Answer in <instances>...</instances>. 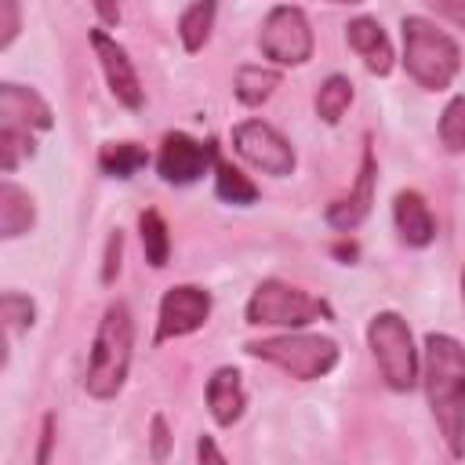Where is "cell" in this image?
I'll list each match as a JSON object with an SVG mask.
<instances>
[{"label":"cell","instance_id":"1","mask_svg":"<svg viewBox=\"0 0 465 465\" xmlns=\"http://www.w3.org/2000/svg\"><path fill=\"white\" fill-rule=\"evenodd\" d=\"M421 385L450 458H465V349L458 338L450 334L425 338Z\"/></svg>","mask_w":465,"mask_h":465},{"label":"cell","instance_id":"2","mask_svg":"<svg viewBox=\"0 0 465 465\" xmlns=\"http://www.w3.org/2000/svg\"><path fill=\"white\" fill-rule=\"evenodd\" d=\"M131 352H134V316H131L127 302H109L98 320L87 374H84L87 396H94V400L120 396L127 371H131Z\"/></svg>","mask_w":465,"mask_h":465},{"label":"cell","instance_id":"3","mask_svg":"<svg viewBox=\"0 0 465 465\" xmlns=\"http://www.w3.org/2000/svg\"><path fill=\"white\" fill-rule=\"evenodd\" d=\"M403 33V69L425 91H447L461 69V51L450 33L421 15H407L400 22Z\"/></svg>","mask_w":465,"mask_h":465},{"label":"cell","instance_id":"4","mask_svg":"<svg viewBox=\"0 0 465 465\" xmlns=\"http://www.w3.org/2000/svg\"><path fill=\"white\" fill-rule=\"evenodd\" d=\"M247 356L265 360L291 374L294 381H320L338 367V341L323 334H305V331H283L272 338H258L243 345Z\"/></svg>","mask_w":465,"mask_h":465},{"label":"cell","instance_id":"5","mask_svg":"<svg viewBox=\"0 0 465 465\" xmlns=\"http://www.w3.org/2000/svg\"><path fill=\"white\" fill-rule=\"evenodd\" d=\"M367 345L381 371V381L392 392H411L421 378V356L414 349V334L396 309H381L367 323Z\"/></svg>","mask_w":465,"mask_h":465},{"label":"cell","instance_id":"6","mask_svg":"<svg viewBox=\"0 0 465 465\" xmlns=\"http://www.w3.org/2000/svg\"><path fill=\"white\" fill-rule=\"evenodd\" d=\"M331 305L287 280H262L247 298V323L251 327H283L302 331L316 320H331Z\"/></svg>","mask_w":465,"mask_h":465},{"label":"cell","instance_id":"7","mask_svg":"<svg viewBox=\"0 0 465 465\" xmlns=\"http://www.w3.org/2000/svg\"><path fill=\"white\" fill-rule=\"evenodd\" d=\"M258 47L272 65H305L316 47L309 15L294 4L272 7L258 29Z\"/></svg>","mask_w":465,"mask_h":465},{"label":"cell","instance_id":"8","mask_svg":"<svg viewBox=\"0 0 465 465\" xmlns=\"http://www.w3.org/2000/svg\"><path fill=\"white\" fill-rule=\"evenodd\" d=\"M232 149L240 160H247L254 171L272 174V178H287L298 163L294 145L265 120H243L232 127Z\"/></svg>","mask_w":465,"mask_h":465},{"label":"cell","instance_id":"9","mask_svg":"<svg viewBox=\"0 0 465 465\" xmlns=\"http://www.w3.org/2000/svg\"><path fill=\"white\" fill-rule=\"evenodd\" d=\"M214 163H218V145L211 138L200 142L185 131H167L156 153V171L167 185H193L196 178L214 171Z\"/></svg>","mask_w":465,"mask_h":465},{"label":"cell","instance_id":"10","mask_svg":"<svg viewBox=\"0 0 465 465\" xmlns=\"http://www.w3.org/2000/svg\"><path fill=\"white\" fill-rule=\"evenodd\" d=\"M211 316V291L196 287V283H178L167 287L160 298V312H156V345L196 334Z\"/></svg>","mask_w":465,"mask_h":465},{"label":"cell","instance_id":"11","mask_svg":"<svg viewBox=\"0 0 465 465\" xmlns=\"http://www.w3.org/2000/svg\"><path fill=\"white\" fill-rule=\"evenodd\" d=\"M91 47H94V58L102 65V76H105V87L113 91V98L124 105V109H142V80L127 58V51L105 33V29H91Z\"/></svg>","mask_w":465,"mask_h":465},{"label":"cell","instance_id":"12","mask_svg":"<svg viewBox=\"0 0 465 465\" xmlns=\"http://www.w3.org/2000/svg\"><path fill=\"white\" fill-rule=\"evenodd\" d=\"M374 178H378V160H374V149L367 142L363 145V156H360V171H356L352 189L327 207V225L331 229L352 232V229L363 225V218L371 214V203H374Z\"/></svg>","mask_w":465,"mask_h":465},{"label":"cell","instance_id":"13","mask_svg":"<svg viewBox=\"0 0 465 465\" xmlns=\"http://www.w3.org/2000/svg\"><path fill=\"white\" fill-rule=\"evenodd\" d=\"M0 124L25 127V131H47L54 124V113L47 98L25 84H0Z\"/></svg>","mask_w":465,"mask_h":465},{"label":"cell","instance_id":"14","mask_svg":"<svg viewBox=\"0 0 465 465\" xmlns=\"http://www.w3.org/2000/svg\"><path fill=\"white\" fill-rule=\"evenodd\" d=\"M345 44L360 54V62H363L374 76H389V73H392V65H396L392 40H389V33L381 29L378 18H367V15L352 18V22L345 25Z\"/></svg>","mask_w":465,"mask_h":465},{"label":"cell","instance_id":"15","mask_svg":"<svg viewBox=\"0 0 465 465\" xmlns=\"http://www.w3.org/2000/svg\"><path fill=\"white\" fill-rule=\"evenodd\" d=\"M392 222L407 247H429L436 240V218L418 189H400L392 200Z\"/></svg>","mask_w":465,"mask_h":465},{"label":"cell","instance_id":"16","mask_svg":"<svg viewBox=\"0 0 465 465\" xmlns=\"http://www.w3.org/2000/svg\"><path fill=\"white\" fill-rule=\"evenodd\" d=\"M247 407V389H243V374L236 367H218L207 378V411L214 418V425L229 429L243 418Z\"/></svg>","mask_w":465,"mask_h":465},{"label":"cell","instance_id":"17","mask_svg":"<svg viewBox=\"0 0 465 465\" xmlns=\"http://www.w3.org/2000/svg\"><path fill=\"white\" fill-rule=\"evenodd\" d=\"M33 225H36V203H33V196L22 185L4 182L0 185V236L4 240H18Z\"/></svg>","mask_w":465,"mask_h":465},{"label":"cell","instance_id":"18","mask_svg":"<svg viewBox=\"0 0 465 465\" xmlns=\"http://www.w3.org/2000/svg\"><path fill=\"white\" fill-rule=\"evenodd\" d=\"M280 87V69L276 65H240L236 80H232V94L243 105H262L272 98V91Z\"/></svg>","mask_w":465,"mask_h":465},{"label":"cell","instance_id":"19","mask_svg":"<svg viewBox=\"0 0 465 465\" xmlns=\"http://www.w3.org/2000/svg\"><path fill=\"white\" fill-rule=\"evenodd\" d=\"M214 15H218V0H193L182 18H178V36H182V47L189 54L203 51V44L211 40V29H214Z\"/></svg>","mask_w":465,"mask_h":465},{"label":"cell","instance_id":"20","mask_svg":"<svg viewBox=\"0 0 465 465\" xmlns=\"http://www.w3.org/2000/svg\"><path fill=\"white\" fill-rule=\"evenodd\" d=\"M145 163H149V153H145V145H138V142H105V145L98 149V167H102L109 178H131V174H138Z\"/></svg>","mask_w":465,"mask_h":465},{"label":"cell","instance_id":"21","mask_svg":"<svg viewBox=\"0 0 465 465\" xmlns=\"http://www.w3.org/2000/svg\"><path fill=\"white\" fill-rule=\"evenodd\" d=\"M138 236H142V251H145V262L153 269H163L167 258H171V232H167V222L160 211L145 207L138 214Z\"/></svg>","mask_w":465,"mask_h":465},{"label":"cell","instance_id":"22","mask_svg":"<svg viewBox=\"0 0 465 465\" xmlns=\"http://www.w3.org/2000/svg\"><path fill=\"white\" fill-rule=\"evenodd\" d=\"M214 193H218V200L236 203V207L258 203V185H254L240 167H232V163L222 160V156H218V163H214Z\"/></svg>","mask_w":465,"mask_h":465},{"label":"cell","instance_id":"23","mask_svg":"<svg viewBox=\"0 0 465 465\" xmlns=\"http://www.w3.org/2000/svg\"><path fill=\"white\" fill-rule=\"evenodd\" d=\"M352 105V80L341 73H331L316 91V116L323 124H338Z\"/></svg>","mask_w":465,"mask_h":465},{"label":"cell","instance_id":"24","mask_svg":"<svg viewBox=\"0 0 465 465\" xmlns=\"http://www.w3.org/2000/svg\"><path fill=\"white\" fill-rule=\"evenodd\" d=\"M0 323H4L7 338L25 334L36 323V302L29 294H22V291H4L0 294Z\"/></svg>","mask_w":465,"mask_h":465},{"label":"cell","instance_id":"25","mask_svg":"<svg viewBox=\"0 0 465 465\" xmlns=\"http://www.w3.org/2000/svg\"><path fill=\"white\" fill-rule=\"evenodd\" d=\"M33 153H36L33 131L0 124V167H4V174H15V167H18L22 160H29Z\"/></svg>","mask_w":465,"mask_h":465},{"label":"cell","instance_id":"26","mask_svg":"<svg viewBox=\"0 0 465 465\" xmlns=\"http://www.w3.org/2000/svg\"><path fill=\"white\" fill-rule=\"evenodd\" d=\"M440 145L447 153H465V94H454L440 113Z\"/></svg>","mask_w":465,"mask_h":465},{"label":"cell","instance_id":"27","mask_svg":"<svg viewBox=\"0 0 465 465\" xmlns=\"http://www.w3.org/2000/svg\"><path fill=\"white\" fill-rule=\"evenodd\" d=\"M22 33V0H0V51H7Z\"/></svg>","mask_w":465,"mask_h":465},{"label":"cell","instance_id":"28","mask_svg":"<svg viewBox=\"0 0 465 465\" xmlns=\"http://www.w3.org/2000/svg\"><path fill=\"white\" fill-rule=\"evenodd\" d=\"M120 258H124V232L113 229L105 240V254H102V283H113L120 276Z\"/></svg>","mask_w":465,"mask_h":465},{"label":"cell","instance_id":"29","mask_svg":"<svg viewBox=\"0 0 465 465\" xmlns=\"http://www.w3.org/2000/svg\"><path fill=\"white\" fill-rule=\"evenodd\" d=\"M149 454H153V461H163L167 458V450H171V429H167V418L163 414H153V421H149Z\"/></svg>","mask_w":465,"mask_h":465},{"label":"cell","instance_id":"30","mask_svg":"<svg viewBox=\"0 0 465 465\" xmlns=\"http://www.w3.org/2000/svg\"><path fill=\"white\" fill-rule=\"evenodd\" d=\"M51 443H54V414H44L40 421V450H36V465L51 461Z\"/></svg>","mask_w":465,"mask_h":465},{"label":"cell","instance_id":"31","mask_svg":"<svg viewBox=\"0 0 465 465\" xmlns=\"http://www.w3.org/2000/svg\"><path fill=\"white\" fill-rule=\"evenodd\" d=\"M429 7H436L443 18H450L458 29H465V0H425Z\"/></svg>","mask_w":465,"mask_h":465},{"label":"cell","instance_id":"32","mask_svg":"<svg viewBox=\"0 0 465 465\" xmlns=\"http://www.w3.org/2000/svg\"><path fill=\"white\" fill-rule=\"evenodd\" d=\"M196 458H200V461H218V465H222V461H229V458H225V450H222L211 436H200V440H196Z\"/></svg>","mask_w":465,"mask_h":465},{"label":"cell","instance_id":"33","mask_svg":"<svg viewBox=\"0 0 465 465\" xmlns=\"http://www.w3.org/2000/svg\"><path fill=\"white\" fill-rule=\"evenodd\" d=\"M94 4V15L105 22V25H116L120 22V4L116 0H91Z\"/></svg>","mask_w":465,"mask_h":465},{"label":"cell","instance_id":"34","mask_svg":"<svg viewBox=\"0 0 465 465\" xmlns=\"http://www.w3.org/2000/svg\"><path fill=\"white\" fill-rule=\"evenodd\" d=\"M461 302H465V269H461Z\"/></svg>","mask_w":465,"mask_h":465},{"label":"cell","instance_id":"35","mask_svg":"<svg viewBox=\"0 0 465 465\" xmlns=\"http://www.w3.org/2000/svg\"><path fill=\"white\" fill-rule=\"evenodd\" d=\"M331 4H363V0H331Z\"/></svg>","mask_w":465,"mask_h":465}]
</instances>
